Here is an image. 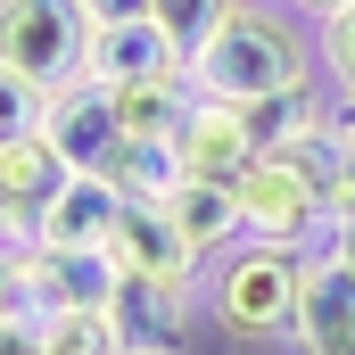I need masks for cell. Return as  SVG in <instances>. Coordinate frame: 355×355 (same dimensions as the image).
Masks as SVG:
<instances>
[{"instance_id":"obj_17","label":"cell","mask_w":355,"mask_h":355,"mask_svg":"<svg viewBox=\"0 0 355 355\" xmlns=\"http://www.w3.org/2000/svg\"><path fill=\"white\" fill-rule=\"evenodd\" d=\"M99 174L116 182L124 198H141V207H157V198H166V190L182 182V157H174V141H132V132H124V141H116V157H107Z\"/></svg>"},{"instance_id":"obj_13","label":"cell","mask_w":355,"mask_h":355,"mask_svg":"<svg viewBox=\"0 0 355 355\" xmlns=\"http://www.w3.org/2000/svg\"><path fill=\"white\" fill-rule=\"evenodd\" d=\"M166 215H174V232L215 265L223 248H240L248 240V215H240V182H207V174H182L166 198H157Z\"/></svg>"},{"instance_id":"obj_19","label":"cell","mask_w":355,"mask_h":355,"mask_svg":"<svg viewBox=\"0 0 355 355\" xmlns=\"http://www.w3.org/2000/svg\"><path fill=\"white\" fill-rule=\"evenodd\" d=\"M223 8H232V0H149V17L166 25V42H174L182 58H190V50L223 25Z\"/></svg>"},{"instance_id":"obj_28","label":"cell","mask_w":355,"mask_h":355,"mask_svg":"<svg viewBox=\"0 0 355 355\" xmlns=\"http://www.w3.org/2000/svg\"><path fill=\"white\" fill-rule=\"evenodd\" d=\"M289 8H297V17H314V25H322V17H339V8H347V0H289Z\"/></svg>"},{"instance_id":"obj_10","label":"cell","mask_w":355,"mask_h":355,"mask_svg":"<svg viewBox=\"0 0 355 355\" xmlns=\"http://www.w3.org/2000/svg\"><path fill=\"white\" fill-rule=\"evenodd\" d=\"M174 157L182 174H207V182H240L248 166H257V141H248V124H240V107L232 99H190V116H182L174 132Z\"/></svg>"},{"instance_id":"obj_3","label":"cell","mask_w":355,"mask_h":355,"mask_svg":"<svg viewBox=\"0 0 355 355\" xmlns=\"http://www.w3.org/2000/svg\"><path fill=\"white\" fill-rule=\"evenodd\" d=\"M91 17L83 0H0V67L25 83L58 91L67 75H83Z\"/></svg>"},{"instance_id":"obj_29","label":"cell","mask_w":355,"mask_h":355,"mask_svg":"<svg viewBox=\"0 0 355 355\" xmlns=\"http://www.w3.org/2000/svg\"><path fill=\"white\" fill-rule=\"evenodd\" d=\"M42 355H50V347H42Z\"/></svg>"},{"instance_id":"obj_8","label":"cell","mask_w":355,"mask_h":355,"mask_svg":"<svg viewBox=\"0 0 355 355\" xmlns=\"http://www.w3.org/2000/svg\"><path fill=\"white\" fill-rule=\"evenodd\" d=\"M116 248H50V240H25V289L42 314H67V306H116Z\"/></svg>"},{"instance_id":"obj_15","label":"cell","mask_w":355,"mask_h":355,"mask_svg":"<svg viewBox=\"0 0 355 355\" xmlns=\"http://www.w3.org/2000/svg\"><path fill=\"white\" fill-rule=\"evenodd\" d=\"M67 174H75V166H67L42 132H25V141H8V149H0V190H8V207H17L25 223L67 190Z\"/></svg>"},{"instance_id":"obj_21","label":"cell","mask_w":355,"mask_h":355,"mask_svg":"<svg viewBox=\"0 0 355 355\" xmlns=\"http://www.w3.org/2000/svg\"><path fill=\"white\" fill-rule=\"evenodd\" d=\"M322 83L355 91V0L339 8V17H322Z\"/></svg>"},{"instance_id":"obj_22","label":"cell","mask_w":355,"mask_h":355,"mask_svg":"<svg viewBox=\"0 0 355 355\" xmlns=\"http://www.w3.org/2000/svg\"><path fill=\"white\" fill-rule=\"evenodd\" d=\"M25 306H33V289H25V248H0V322L25 314Z\"/></svg>"},{"instance_id":"obj_9","label":"cell","mask_w":355,"mask_h":355,"mask_svg":"<svg viewBox=\"0 0 355 355\" xmlns=\"http://www.w3.org/2000/svg\"><path fill=\"white\" fill-rule=\"evenodd\" d=\"M107 248H116L124 272H149V281H166V289H198V272H207V257L174 232V215H166V207H141V198H124Z\"/></svg>"},{"instance_id":"obj_1","label":"cell","mask_w":355,"mask_h":355,"mask_svg":"<svg viewBox=\"0 0 355 355\" xmlns=\"http://www.w3.org/2000/svg\"><path fill=\"white\" fill-rule=\"evenodd\" d=\"M297 75H314V50L272 0H232L223 25L190 50V91H207V99H257Z\"/></svg>"},{"instance_id":"obj_6","label":"cell","mask_w":355,"mask_h":355,"mask_svg":"<svg viewBox=\"0 0 355 355\" xmlns=\"http://www.w3.org/2000/svg\"><path fill=\"white\" fill-rule=\"evenodd\" d=\"M42 141L83 174V166H107L116 157V141H124V124H116V91L91 83V75H67V83L50 91V107H42Z\"/></svg>"},{"instance_id":"obj_27","label":"cell","mask_w":355,"mask_h":355,"mask_svg":"<svg viewBox=\"0 0 355 355\" xmlns=\"http://www.w3.org/2000/svg\"><path fill=\"white\" fill-rule=\"evenodd\" d=\"M331 132L355 149V91H339V107H331Z\"/></svg>"},{"instance_id":"obj_5","label":"cell","mask_w":355,"mask_h":355,"mask_svg":"<svg viewBox=\"0 0 355 355\" xmlns=\"http://www.w3.org/2000/svg\"><path fill=\"white\" fill-rule=\"evenodd\" d=\"M240 215H248V240H289V248H306L331 207H322V190L297 174L289 157H257V166L240 174Z\"/></svg>"},{"instance_id":"obj_4","label":"cell","mask_w":355,"mask_h":355,"mask_svg":"<svg viewBox=\"0 0 355 355\" xmlns=\"http://www.w3.org/2000/svg\"><path fill=\"white\" fill-rule=\"evenodd\" d=\"M297 355H355V265L331 240H306V281H297Z\"/></svg>"},{"instance_id":"obj_11","label":"cell","mask_w":355,"mask_h":355,"mask_svg":"<svg viewBox=\"0 0 355 355\" xmlns=\"http://www.w3.org/2000/svg\"><path fill=\"white\" fill-rule=\"evenodd\" d=\"M232 107H240L257 157H281V149H297V141H314V132L331 124L339 91H314V75H297V83H272V91H257V99H232Z\"/></svg>"},{"instance_id":"obj_30","label":"cell","mask_w":355,"mask_h":355,"mask_svg":"<svg viewBox=\"0 0 355 355\" xmlns=\"http://www.w3.org/2000/svg\"><path fill=\"white\" fill-rule=\"evenodd\" d=\"M174 355H182V347H174Z\"/></svg>"},{"instance_id":"obj_18","label":"cell","mask_w":355,"mask_h":355,"mask_svg":"<svg viewBox=\"0 0 355 355\" xmlns=\"http://www.w3.org/2000/svg\"><path fill=\"white\" fill-rule=\"evenodd\" d=\"M42 347H50V355H132L107 306H67V314H42Z\"/></svg>"},{"instance_id":"obj_7","label":"cell","mask_w":355,"mask_h":355,"mask_svg":"<svg viewBox=\"0 0 355 355\" xmlns=\"http://www.w3.org/2000/svg\"><path fill=\"white\" fill-rule=\"evenodd\" d=\"M83 75L107 83V91H124V83H174V75H190V58L166 42L157 17H124V25H91Z\"/></svg>"},{"instance_id":"obj_14","label":"cell","mask_w":355,"mask_h":355,"mask_svg":"<svg viewBox=\"0 0 355 355\" xmlns=\"http://www.w3.org/2000/svg\"><path fill=\"white\" fill-rule=\"evenodd\" d=\"M107 314H116V331H124L132 355H174L182 322H190V289H166V281H149V272H124Z\"/></svg>"},{"instance_id":"obj_24","label":"cell","mask_w":355,"mask_h":355,"mask_svg":"<svg viewBox=\"0 0 355 355\" xmlns=\"http://www.w3.org/2000/svg\"><path fill=\"white\" fill-rule=\"evenodd\" d=\"M322 240H331V248H339V257L355 265V190L339 198V207H331V215H322Z\"/></svg>"},{"instance_id":"obj_23","label":"cell","mask_w":355,"mask_h":355,"mask_svg":"<svg viewBox=\"0 0 355 355\" xmlns=\"http://www.w3.org/2000/svg\"><path fill=\"white\" fill-rule=\"evenodd\" d=\"M0 355H42V306H25V314L0 322Z\"/></svg>"},{"instance_id":"obj_26","label":"cell","mask_w":355,"mask_h":355,"mask_svg":"<svg viewBox=\"0 0 355 355\" xmlns=\"http://www.w3.org/2000/svg\"><path fill=\"white\" fill-rule=\"evenodd\" d=\"M25 240H33V223H25V215L8 207V190H0V248H25Z\"/></svg>"},{"instance_id":"obj_20","label":"cell","mask_w":355,"mask_h":355,"mask_svg":"<svg viewBox=\"0 0 355 355\" xmlns=\"http://www.w3.org/2000/svg\"><path fill=\"white\" fill-rule=\"evenodd\" d=\"M42 107H50V91L0 67V149H8V141H25V132H42Z\"/></svg>"},{"instance_id":"obj_12","label":"cell","mask_w":355,"mask_h":355,"mask_svg":"<svg viewBox=\"0 0 355 355\" xmlns=\"http://www.w3.org/2000/svg\"><path fill=\"white\" fill-rule=\"evenodd\" d=\"M116 215H124V190L99 174V166H83V174H67V190L33 215V240H50V248H107Z\"/></svg>"},{"instance_id":"obj_25","label":"cell","mask_w":355,"mask_h":355,"mask_svg":"<svg viewBox=\"0 0 355 355\" xmlns=\"http://www.w3.org/2000/svg\"><path fill=\"white\" fill-rule=\"evenodd\" d=\"M91 25H124V17H149V0H83Z\"/></svg>"},{"instance_id":"obj_16","label":"cell","mask_w":355,"mask_h":355,"mask_svg":"<svg viewBox=\"0 0 355 355\" xmlns=\"http://www.w3.org/2000/svg\"><path fill=\"white\" fill-rule=\"evenodd\" d=\"M190 75H174V83H124L116 91V124L132 132V141H174L182 116H190Z\"/></svg>"},{"instance_id":"obj_2","label":"cell","mask_w":355,"mask_h":355,"mask_svg":"<svg viewBox=\"0 0 355 355\" xmlns=\"http://www.w3.org/2000/svg\"><path fill=\"white\" fill-rule=\"evenodd\" d=\"M297 281H306V248L289 240H240L207 265V314L223 339H289L297 322Z\"/></svg>"}]
</instances>
